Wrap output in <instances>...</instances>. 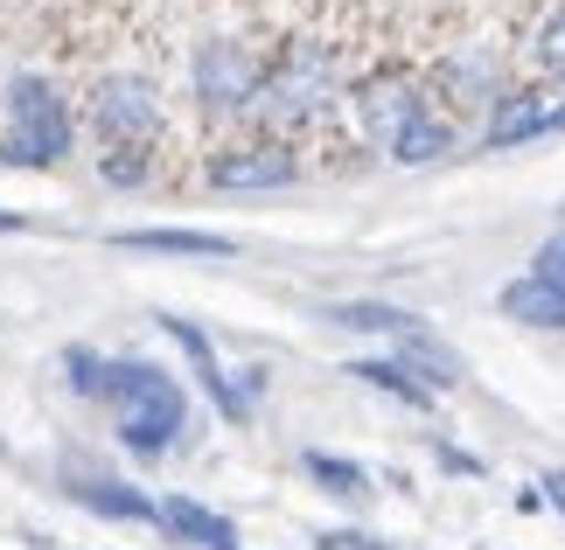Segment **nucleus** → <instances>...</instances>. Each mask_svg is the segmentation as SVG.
Returning <instances> with one entry per match:
<instances>
[{
	"label": "nucleus",
	"instance_id": "nucleus-13",
	"mask_svg": "<svg viewBox=\"0 0 565 550\" xmlns=\"http://www.w3.org/2000/svg\"><path fill=\"white\" fill-rule=\"evenodd\" d=\"M329 321L335 327H363V335H391V342H398L405 327H419V314H398V306H384V300H342Z\"/></svg>",
	"mask_w": 565,
	"mask_h": 550
},
{
	"label": "nucleus",
	"instance_id": "nucleus-4",
	"mask_svg": "<svg viewBox=\"0 0 565 550\" xmlns=\"http://www.w3.org/2000/svg\"><path fill=\"white\" fill-rule=\"evenodd\" d=\"M0 112H8L0 161H21V168H56V161H71L77 119H71V98H63L50 77H35V71L8 77V91H0Z\"/></svg>",
	"mask_w": 565,
	"mask_h": 550
},
{
	"label": "nucleus",
	"instance_id": "nucleus-14",
	"mask_svg": "<svg viewBox=\"0 0 565 550\" xmlns=\"http://www.w3.org/2000/svg\"><path fill=\"white\" fill-rule=\"evenodd\" d=\"M350 377L371 384V390H384V398H398V405H433V390L412 377L405 363H377V356H371V363H350Z\"/></svg>",
	"mask_w": 565,
	"mask_h": 550
},
{
	"label": "nucleus",
	"instance_id": "nucleus-7",
	"mask_svg": "<svg viewBox=\"0 0 565 550\" xmlns=\"http://www.w3.org/2000/svg\"><path fill=\"white\" fill-rule=\"evenodd\" d=\"M161 327H168V335L182 342V356L195 363V377H203V390L216 398V411H224L231 425H245V418H252V405H245V390H237V384L224 377V363H216L210 335H203V327H195V321H182V314H161Z\"/></svg>",
	"mask_w": 565,
	"mask_h": 550
},
{
	"label": "nucleus",
	"instance_id": "nucleus-17",
	"mask_svg": "<svg viewBox=\"0 0 565 550\" xmlns=\"http://www.w3.org/2000/svg\"><path fill=\"white\" fill-rule=\"evenodd\" d=\"M321 550H384V543L363 537V530H329V537H321Z\"/></svg>",
	"mask_w": 565,
	"mask_h": 550
},
{
	"label": "nucleus",
	"instance_id": "nucleus-10",
	"mask_svg": "<svg viewBox=\"0 0 565 550\" xmlns=\"http://www.w3.org/2000/svg\"><path fill=\"white\" fill-rule=\"evenodd\" d=\"M503 314L524 321V327H565V285L537 279V272L510 279V285H503Z\"/></svg>",
	"mask_w": 565,
	"mask_h": 550
},
{
	"label": "nucleus",
	"instance_id": "nucleus-8",
	"mask_svg": "<svg viewBox=\"0 0 565 550\" xmlns=\"http://www.w3.org/2000/svg\"><path fill=\"white\" fill-rule=\"evenodd\" d=\"M154 522H161L168 537L195 543V550H237L231 516H216V509H203V502H189V495H161L154 502Z\"/></svg>",
	"mask_w": 565,
	"mask_h": 550
},
{
	"label": "nucleus",
	"instance_id": "nucleus-11",
	"mask_svg": "<svg viewBox=\"0 0 565 550\" xmlns=\"http://www.w3.org/2000/svg\"><path fill=\"white\" fill-rule=\"evenodd\" d=\"M126 251H168V258H231L237 245L224 230H119Z\"/></svg>",
	"mask_w": 565,
	"mask_h": 550
},
{
	"label": "nucleus",
	"instance_id": "nucleus-16",
	"mask_svg": "<svg viewBox=\"0 0 565 550\" xmlns=\"http://www.w3.org/2000/svg\"><path fill=\"white\" fill-rule=\"evenodd\" d=\"M63 377H71L77 398H98V390H105V356H92V348H71V356H63Z\"/></svg>",
	"mask_w": 565,
	"mask_h": 550
},
{
	"label": "nucleus",
	"instance_id": "nucleus-12",
	"mask_svg": "<svg viewBox=\"0 0 565 550\" xmlns=\"http://www.w3.org/2000/svg\"><path fill=\"white\" fill-rule=\"evenodd\" d=\"M71 502H84V509H98L113 522H154V502L140 488H126V481H71Z\"/></svg>",
	"mask_w": 565,
	"mask_h": 550
},
{
	"label": "nucleus",
	"instance_id": "nucleus-5",
	"mask_svg": "<svg viewBox=\"0 0 565 550\" xmlns=\"http://www.w3.org/2000/svg\"><path fill=\"white\" fill-rule=\"evenodd\" d=\"M300 147L287 140H266V133H252V140H231V147H210V161H203V182L210 188H231V195H252V188H287L300 182Z\"/></svg>",
	"mask_w": 565,
	"mask_h": 550
},
{
	"label": "nucleus",
	"instance_id": "nucleus-15",
	"mask_svg": "<svg viewBox=\"0 0 565 550\" xmlns=\"http://www.w3.org/2000/svg\"><path fill=\"white\" fill-rule=\"evenodd\" d=\"M300 467H308V474H315L329 495H363V488H371V474H363L356 460H335V453H308Z\"/></svg>",
	"mask_w": 565,
	"mask_h": 550
},
{
	"label": "nucleus",
	"instance_id": "nucleus-19",
	"mask_svg": "<svg viewBox=\"0 0 565 550\" xmlns=\"http://www.w3.org/2000/svg\"><path fill=\"white\" fill-rule=\"evenodd\" d=\"M0 230H21V209H0Z\"/></svg>",
	"mask_w": 565,
	"mask_h": 550
},
{
	"label": "nucleus",
	"instance_id": "nucleus-3",
	"mask_svg": "<svg viewBox=\"0 0 565 550\" xmlns=\"http://www.w3.org/2000/svg\"><path fill=\"white\" fill-rule=\"evenodd\" d=\"M98 398L119 411V446L134 460H161L189 425V398L161 363H105Z\"/></svg>",
	"mask_w": 565,
	"mask_h": 550
},
{
	"label": "nucleus",
	"instance_id": "nucleus-2",
	"mask_svg": "<svg viewBox=\"0 0 565 550\" xmlns=\"http://www.w3.org/2000/svg\"><path fill=\"white\" fill-rule=\"evenodd\" d=\"M279 42H287V35H266V29H252V21L195 35L189 42V98H195V112L216 119V126H237Z\"/></svg>",
	"mask_w": 565,
	"mask_h": 550
},
{
	"label": "nucleus",
	"instance_id": "nucleus-6",
	"mask_svg": "<svg viewBox=\"0 0 565 550\" xmlns=\"http://www.w3.org/2000/svg\"><path fill=\"white\" fill-rule=\"evenodd\" d=\"M510 84L516 91H558L565 84V0H537L524 29L510 35Z\"/></svg>",
	"mask_w": 565,
	"mask_h": 550
},
{
	"label": "nucleus",
	"instance_id": "nucleus-9",
	"mask_svg": "<svg viewBox=\"0 0 565 550\" xmlns=\"http://www.w3.org/2000/svg\"><path fill=\"white\" fill-rule=\"evenodd\" d=\"M398 363H405L412 377L433 390V398L461 384V363H454V348H447V342H433L426 327H405V335H398Z\"/></svg>",
	"mask_w": 565,
	"mask_h": 550
},
{
	"label": "nucleus",
	"instance_id": "nucleus-1",
	"mask_svg": "<svg viewBox=\"0 0 565 550\" xmlns=\"http://www.w3.org/2000/svg\"><path fill=\"white\" fill-rule=\"evenodd\" d=\"M84 126L98 140V174L113 188H147L168 153V98L147 71H105L84 98Z\"/></svg>",
	"mask_w": 565,
	"mask_h": 550
},
{
	"label": "nucleus",
	"instance_id": "nucleus-18",
	"mask_svg": "<svg viewBox=\"0 0 565 550\" xmlns=\"http://www.w3.org/2000/svg\"><path fill=\"white\" fill-rule=\"evenodd\" d=\"M545 495H552L558 509H565V474H545Z\"/></svg>",
	"mask_w": 565,
	"mask_h": 550
}]
</instances>
